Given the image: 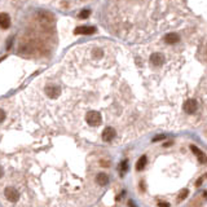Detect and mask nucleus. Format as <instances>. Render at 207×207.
Wrapping results in <instances>:
<instances>
[{"label":"nucleus","mask_w":207,"mask_h":207,"mask_svg":"<svg viewBox=\"0 0 207 207\" xmlns=\"http://www.w3.org/2000/svg\"><path fill=\"white\" fill-rule=\"evenodd\" d=\"M85 120H87V123L89 126L98 127L101 124V122H102V118H101L100 113H97V112H89L87 114V117H85Z\"/></svg>","instance_id":"obj_1"},{"label":"nucleus","mask_w":207,"mask_h":207,"mask_svg":"<svg viewBox=\"0 0 207 207\" xmlns=\"http://www.w3.org/2000/svg\"><path fill=\"white\" fill-rule=\"evenodd\" d=\"M61 93V88L58 85H55V84H49L45 87V95H48V97L51 98H57Z\"/></svg>","instance_id":"obj_2"},{"label":"nucleus","mask_w":207,"mask_h":207,"mask_svg":"<svg viewBox=\"0 0 207 207\" xmlns=\"http://www.w3.org/2000/svg\"><path fill=\"white\" fill-rule=\"evenodd\" d=\"M4 195H5V198L12 201V202H17L18 198H20V193H18L17 189H14V188H7L5 190H4Z\"/></svg>","instance_id":"obj_3"},{"label":"nucleus","mask_w":207,"mask_h":207,"mask_svg":"<svg viewBox=\"0 0 207 207\" xmlns=\"http://www.w3.org/2000/svg\"><path fill=\"white\" fill-rule=\"evenodd\" d=\"M197 108H198V102L193 98L186 100L185 104H184V110H185L186 114H194L197 112Z\"/></svg>","instance_id":"obj_4"},{"label":"nucleus","mask_w":207,"mask_h":207,"mask_svg":"<svg viewBox=\"0 0 207 207\" xmlns=\"http://www.w3.org/2000/svg\"><path fill=\"white\" fill-rule=\"evenodd\" d=\"M115 136V129L113 127H106L102 131V140L105 142H110Z\"/></svg>","instance_id":"obj_5"},{"label":"nucleus","mask_w":207,"mask_h":207,"mask_svg":"<svg viewBox=\"0 0 207 207\" xmlns=\"http://www.w3.org/2000/svg\"><path fill=\"white\" fill-rule=\"evenodd\" d=\"M96 32V27L93 26H79L75 28V34H83V35H91Z\"/></svg>","instance_id":"obj_6"},{"label":"nucleus","mask_w":207,"mask_h":207,"mask_svg":"<svg viewBox=\"0 0 207 207\" xmlns=\"http://www.w3.org/2000/svg\"><path fill=\"white\" fill-rule=\"evenodd\" d=\"M150 62L155 66H161L163 62H165V56L162 53H153L150 56Z\"/></svg>","instance_id":"obj_7"},{"label":"nucleus","mask_w":207,"mask_h":207,"mask_svg":"<svg viewBox=\"0 0 207 207\" xmlns=\"http://www.w3.org/2000/svg\"><path fill=\"white\" fill-rule=\"evenodd\" d=\"M0 26H2V28H4V30L11 26V17H9L7 13H2V16H0Z\"/></svg>","instance_id":"obj_8"},{"label":"nucleus","mask_w":207,"mask_h":207,"mask_svg":"<svg viewBox=\"0 0 207 207\" xmlns=\"http://www.w3.org/2000/svg\"><path fill=\"white\" fill-rule=\"evenodd\" d=\"M179 35H176V34H174V32H170V34H167V35L165 36V42L166 43H168V44H176L177 42H179Z\"/></svg>","instance_id":"obj_9"},{"label":"nucleus","mask_w":207,"mask_h":207,"mask_svg":"<svg viewBox=\"0 0 207 207\" xmlns=\"http://www.w3.org/2000/svg\"><path fill=\"white\" fill-rule=\"evenodd\" d=\"M190 149H192V152H193L197 157H198V161H199L201 163H205V162H206V154H205V153H202V152L199 150V149H198V148H195L194 145H192V146H190Z\"/></svg>","instance_id":"obj_10"},{"label":"nucleus","mask_w":207,"mask_h":207,"mask_svg":"<svg viewBox=\"0 0 207 207\" xmlns=\"http://www.w3.org/2000/svg\"><path fill=\"white\" fill-rule=\"evenodd\" d=\"M146 162H148V159H146V155H142L140 159L137 161V163H136V168H137V171H142L144 168H145V166H146Z\"/></svg>","instance_id":"obj_11"},{"label":"nucleus","mask_w":207,"mask_h":207,"mask_svg":"<svg viewBox=\"0 0 207 207\" xmlns=\"http://www.w3.org/2000/svg\"><path fill=\"white\" fill-rule=\"evenodd\" d=\"M97 182H98V185H101V186L106 185L108 182H109L108 175H105V174H98V175H97Z\"/></svg>","instance_id":"obj_12"},{"label":"nucleus","mask_w":207,"mask_h":207,"mask_svg":"<svg viewBox=\"0 0 207 207\" xmlns=\"http://www.w3.org/2000/svg\"><path fill=\"white\" fill-rule=\"evenodd\" d=\"M89 16H91V11H89V9H83V11L80 12V14H79L80 18H88Z\"/></svg>","instance_id":"obj_13"},{"label":"nucleus","mask_w":207,"mask_h":207,"mask_svg":"<svg viewBox=\"0 0 207 207\" xmlns=\"http://www.w3.org/2000/svg\"><path fill=\"white\" fill-rule=\"evenodd\" d=\"M188 193H189V192H188V189H184V190H181V193L179 194V198L182 201V199H185V197L188 195Z\"/></svg>","instance_id":"obj_14"},{"label":"nucleus","mask_w":207,"mask_h":207,"mask_svg":"<svg viewBox=\"0 0 207 207\" xmlns=\"http://www.w3.org/2000/svg\"><path fill=\"white\" fill-rule=\"evenodd\" d=\"M165 139H166L165 135H159V136L154 137V139H153V141H161V140H165Z\"/></svg>","instance_id":"obj_15"},{"label":"nucleus","mask_w":207,"mask_h":207,"mask_svg":"<svg viewBox=\"0 0 207 207\" xmlns=\"http://www.w3.org/2000/svg\"><path fill=\"white\" fill-rule=\"evenodd\" d=\"M126 171H127V161L122 163V175H123V172H126Z\"/></svg>","instance_id":"obj_16"},{"label":"nucleus","mask_w":207,"mask_h":207,"mask_svg":"<svg viewBox=\"0 0 207 207\" xmlns=\"http://www.w3.org/2000/svg\"><path fill=\"white\" fill-rule=\"evenodd\" d=\"M158 205H159V206H168V203H167V202H159V203H158Z\"/></svg>","instance_id":"obj_17"}]
</instances>
